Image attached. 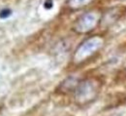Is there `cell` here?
<instances>
[{
  "mask_svg": "<svg viewBox=\"0 0 126 116\" xmlns=\"http://www.w3.org/2000/svg\"><path fill=\"white\" fill-rule=\"evenodd\" d=\"M104 44H105V39L101 35H94L88 37L76 50L74 57L75 61L80 62L86 60L87 58H89L90 56L94 55L95 53L102 49Z\"/></svg>",
  "mask_w": 126,
  "mask_h": 116,
  "instance_id": "cell-1",
  "label": "cell"
},
{
  "mask_svg": "<svg viewBox=\"0 0 126 116\" xmlns=\"http://www.w3.org/2000/svg\"><path fill=\"white\" fill-rule=\"evenodd\" d=\"M102 13L98 10L87 11L77 19L74 23V30L78 33H88L100 23Z\"/></svg>",
  "mask_w": 126,
  "mask_h": 116,
  "instance_id": "cell-2",
  "label": "cell"
},
{
  "mask_svg": "<svg viewBox=\"0 0 126 116\" xmlns=\"http://www.w3.org/2000/svg\"><path fill=\"white\" fill-rule=\"evenodd\" d=\"M102 83L99 79L90 78L79 84L77 91V99L83 101H89L99 94Z\"/></svg>",
  "mask_w": 126,
  "mask_h": 116,
  "instance_id": "cell-3",
  "label": "cell"
},
{
  "mask_svg": "<svg viewBox=\"0 0 126 116\" xmlns=\"http://www.w3.org/2000/svg\"><path fill=\"white\" fill-rule=\"evenodd\" d=\"M126 15V6L125 5H120V6H115L111 7L108 11H106L105 14H102L101 22L109 26L116 22H118L120 19H122ZM100 22V23H101Z\"/></svg>",
  "mask_w": 126,
  "mask_h": 116,
  "instance_id": "cell-4",
  "label": "cell"
},
{
  "mask_svg": "<svg viewBox=\"0 0 126 116\" xmlns=\"http://www.w3.org/2000/svg\"><path fill=\"white\" fill-rule=\"evenodd\" d=\"M93 0H67L66 4H67V7L72 10H79L87 6Z\"/></svg>",
  "mask_w": 126,
  "mask_h": 116,
  "instance_id": "cell-5",
  "label": "cell"
},
{
  "mask_svg": "<svg viewBox=\"0 0 126 116\" xmlns=\"http://www.w3.org/2000/svg\"><path fill=\"white\" fill-rule=\"evenodd\" d=\"M124 75H125V76H126V68H125V69H124Z\"/></svg>",
  "mask_w": 126,
  "mask_h": 116,
  "instance_id": "cell-6",
  "label": "cell"
},
{
  "mask_svg": "<svg viewBox=\"0 0 126 116\" xmlns=\"http://www.w3.org/2000/svg\"><path fill=\"white\" fill-rule=\"evenodd\" d=\"M119 1H126V0H119Z\"/></svg>",
  "mask_w": 126,
  "mask_h": 116,
  "instance_id": "cell-7",
  "label": "cell"
}]
</instances>
